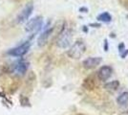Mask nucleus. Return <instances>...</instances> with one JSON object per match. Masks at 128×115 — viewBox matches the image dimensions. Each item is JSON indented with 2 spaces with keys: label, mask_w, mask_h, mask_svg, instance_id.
I'll list each match as a JSON object with an SVG mask.
<instances>
[{
  "label": "nucleus",
  "mask_w": 128,
  "mask_h": 115,
  "mask_svg": "<svg viewBox=\"0 0 128 115\" xmlns=\"http://www.w3.org/2000/svg\"><path fill=\"white\" fill-rule=\"evenodd\" d=\"M73 38V34L72 31L69 28L62 27L61 31L59 32L58 38L56 39V45L59 48H67L71 43V40Z\"/></svg>",
  "instance_id": "obj_1"
},
{
  "label": "nucleus",
  "mask_w": 128,
  "mask_h": 115,
  "mask_svg": "<svg viewBox=\"0 0 128 115\" xmlns=\"http://www.w3.org/2000/svg\"><path fill=\"white\" fill-rule=\"evenodd\" d=\"M86 51V45L82 40H76L68 50V56L72 59H80Z\"/></svg>",
  "instance_id": "obj_2"
},
{
  "label": "nucleus",
  "mask_w": 128,
  "mask_h": 115,
  "mask_svg": "<svg viewBox=\"0 0 128 115\" xmlns=\"http://www.w3.org/2000/svg\"><path fill=\"white\" fill-rule=\"evenodd\" d=\"M31 47V42L27 40L25 42L21 43L20 45L16 46L14 48H12L8 51V54L12 57H23L28 53V51Z\"/></svg>",
  "instance_id": "obj_3"
},
{
  "label": "nucleus",
  "mask_w": 128,
  "mask_h": 115,
  "mask_svg": "<svg viewBox=\"0 0 128 115\" xmlns=\"http://www.w3.org/2000/svg\"><path fill=\"white\" fill-rule=\"evenodd\" d=\"M43 24V19L41 17H36L32 18L31 20L27 22L26 27H25V30H26L28 33H32L36 34L38 33V31L41 29Z\"/></svg>",
  "instance_id": "obj_4"
},
{
  "label": "nucleus",
  "mask_w": 128,
  "mask_h": 115,
  "mask_svg": "<svg viewBox=\"0 0 128 115\" xmlns=\"http://www.w3.org/2000/svg\"><path fill=\"white\" fill-rule=\"evenodd\" d=\"M102 61V59L100 57H90L83 60L82 64H83V67L86 69H93V68H96L98 65H100Z\"/></svg>",
  "instance_id": "obj_5"
},
{
  "label": "nucleus",
  "mask_w": 128,
  "mask_h": 115,
  "mask_svg": "<svg viewBox=\"0 0 128 115\" xmlns=\"http://www.w3.org/2000/svg\"><path fill=\"white\" fill-rule=\"evenodd\" d=\"M112 73H113V70L110 66L104 65L98 69L96 75H98V78L100 81L105 82V81H107L110 77L112 76Z\"/></svg>",
  "instance_id": "obj_6"
},
{
  "label": "nucleus",
  "mask_w": 128,
  "mask_h": 115,
  "mask_svg": "<svg viewBox=\"0 0 128 115\" xmlns=\"http://www.w3.org/2000/svg\"><path fill=\"white\" fill-rule=\"evenodd\" d=\"M32 10H34V6L32 5H28L27 7H25V8L20 12V14L18 15V17H17V22L23 23V22L27 21V20L29 19L30 16L32 15Z\"/></svg>",
  "instance_id": "obj_7"
},
{
  "label": "nucleus",
  "mask_w": 128,
  "mask_h": 115,
  "mask_svg": "<svg viewBox=\"0 0 128 115\" xmlns=\"http://www.w3.org/2000/svg\"><path fill=\"white\" fill-rule=\"evenodd\" d=\"M54 31V28L51 27L47 29V30H45L44 32H43L39 37H38V45L39 47H43L45 44L48 42V39L49 38L52 36V33H53Z\"/></svg>",
  "instance_id": "obj_8"
},
{
  "label": "nucleus",
  "mask_w": 128,
  "mask_h": 115,
  "mask_svg": "<svg viewBox=\"0 0 128 115\" xmlns=\"http://www.w3.org/2000/svg\"><path fill=\"white\" fill-rule=\"evenodd\" d=\"M28 65H29V63L27 61H25L24 60H18L14 65V70L19 74H24L28 69Z\"/></svg>",
  "instance_id": "obj_9"
},
{
  "label": "nucleus",
  "mask_w": 128,
  "mask_h": 115,
  "mask_svg": "<svg viewBox=\"0 0 128 115\" xmlns=\"http://www.w3.org/2000/svg\"><path fill=\"white\" fill-rule=\"evenodd\" d=\"M117 103L122 106L128 105V92H122L117 98Z\"/></svg>",
  "instance_id": "obj_10"
},
{
  "label": "nucleus",
  "mask_w": 128,
  "mask_h": 115,
  "mask_svg": "<svg viewBox=\"0 0 128 115\" xmlns=\"http://www.w3.org/2000/svg\"><path fill=\"white\" fill-rule=\"evenodd\" d=\"M118 86H120L118 81H112L110 82H107L106 84L104 85V88L106 90H109V91H115L118 88Z\"/></svg>",
  "instance_id": "obj_11"
},
{
  "label": "nucleus",
  "mask_w": 128,
  "mask_h": 115,
  "mask_svg": "<svg viewBox=\"0 0 128 115\" xmlns=\"http://www.w3.org/2000/svg\"><path fill=\"white\" fill-rule=\"evenodd\" d=\"M96 19L100 22H106L107 23V22H110L112 20V17H111V15L108 14V13H103V14L98 15V17H96Z\"/></svg>",
  "instance_id": "obj_12"
},
{
  "label": "nucleus",
  "mask_w": 128,
  "mask_h": 115,
  "mask_svg": "<svg viewBox=\"0 0 128 115\" xmlns=\"http://www.w3.org/2000/svg\"><path fill=\"white\" fill-rule=\"evenodd\" d=\"M95 85H96L95 80H91V78H87V79L84 80L83 86H84L86 89H92V88L95 87Z\"/></svg>",
  "instance_id": "obj_13"
},
{
  "label": "nucleus",
  "mask_w": 128,
  "mask_h": 115,
  "mask_svg": "<svg viewBox=\"0 0 128 115\" xmlns=\"http://www.w3.org/2000/svg\"><path fill=\"white\" fill-rule=\"evenodd\" d=\"M107 39H105V51H107Z\"/></svg>",
  "instance_id": "obj_14"
},
{
  "label": "nucleus",
  "mask_w": 128,
  "mask_h": 115,
  "mask_svg": "<svg viewBox=\"0 0 128 115\" xmlns=\"http://www.w3.org/2000/svg\"><path fill=\"white\" fill-rule=\"evenodd\" d=\"M78 115H83V114H78Z\"/></svg>",
  "instance_id": "obj_15"
}]
</instances>
